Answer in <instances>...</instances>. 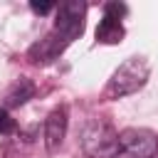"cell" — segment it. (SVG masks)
<instances>
[{"label":"cell","mask_w":158,"mask_h":158,"mask_svg":"<svg viewBox=\"0 0 158 158\" xmlns=\"http://www.w3.org/2000/svg\"><path fill=\"white\" fill-rule=\"evenodd\" d=\"M148 74H151V64H148L146 57H138V54L128 57L111 74V79L106 84V99H121V96L136 94L138 89L146 86Z\"/></svg>","instance_id":"cell-1"},{"label":"cell","mask_w":158,"mask_h":158,"mask_svg":"<svg viewBox=\"0 0 158 158\" xmlns=\"http://www.w3.org/2000/svg\"><path fill=\"white\" fill-rule=\"evenodd\" d=\"M81 151L86 158H116L121 153L118 131L104 118L89 121L81 131Z\"/></svg>","instance_id":"cell-2"},{"label":"cell","mask_w":158,"mask_h":158,"mask_svg":"<svg viewBox=\"0 0 158 158\" xmlns=\"http://www.w3.org/2000/svg\"><path fill=\"white\" fill-rule=\"evenodd\" d=\"M84 15H86V5L79 2V0H69V2H62L57 7V20H54V27H52V35L59 37L67 47L84 32Z\"/></svg>","instance_id":"cell-3"},{"label":"cell","mask_w":158,"mask_h":158,"mask_svg":"<svg viewBox=\"0 0 158 158\" xmlns=\"http://www.w3.org/2000/svg\"><path fill=\"white\" fill-rule=\"evenodd\" d=\"M123 158H158V136L148 128H123L118 133Z\"/></svg>","instance_id":"cell-4"},{"label":"cell","mask_w":158,"mask_h":158,"mask_svg":"<svg viewBox=\"0 0 158 158\" xmlns=\"http://www.w3.org/2000/svg\"><path fill=\"white\" fill-rule=\"evenodd\" d=\"M67 106H57V109H52L49 111V116H47V121H44V138H47V148L49 151H54L62 141H64V136H67Z\"/></svg>","instance_id":"cell-5"},{"label":"cell","mask_w":158,"mask_h":158,"mask_svg":"<svg viewBox=\"0 0 158 158\" xmlns=\"http://www.w3.org/2000/svg\"><path fill=\"white\" fill-rule=\"evenodd\" d=\"M123 25H121V20H114V17H109V15H104L101 17V22H99V27H96V42H101V44H118L121 40H123Z\"/></svg>","instance_id":"cell-6"},{"label":"cell","mask_w":158,"mask_h":158,"mask_svg":"<svg viewBox=\"0 0 158 158\" xmlns=\"http://www.w3.org/2000/svg\"><path fill=\"white\" fill-rule=\"evenodd\" d=\"M32 96H35V84L22 77V79H17V81L7 89L5 104H7V106H22V104H27V99H32Z\"/></svg>","instance_id":"cell-7"},{"label":"cell","mask_w":158,"mask_h":158,"mask_svg":"<svg viewBox=\"0 0 158 158\" xmlns=\"http://www.w3.org/2000/svg\"><path fill=\"white\" fill-rule=\"evenodd\" d=\"M15 131V118L7 114V109H0V136H7Z\"/></svg>","instance_id":"cell-8"},{"label":"cell","mask_w":158,"mask_h":158,"mask_svg":"<svg viewBox=\"0 0 158 158\" xmlns=\"http://www.w3.org/2000/svg\"><path fill=\"white\" fill-rule=\"evenodd\" d=\"M104 15H109V17H114V20H121V17L126 15V5H123V2H106V5H104Z\"/></svg>","instance_id":"cell-9"},{"label":"cell","mask_w":158,"mask_h":158,"mask_svg":"<svg viewBox=\"0 0 158 158\" xmlns=\"http://www.w3.org/2000/svg\"><path fill=\"white\" fill-rule=\"evenodd\" d=\"M30 7H32V12H37V15H47V12H52L57 5H54V2H37V0H32Z\"/></svg>","instance_id":"cell-10"}]
</instances>
